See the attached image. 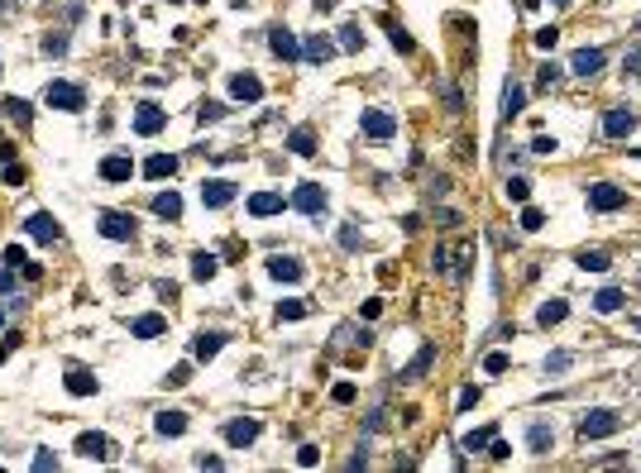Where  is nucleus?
<instances>
[{"label": "nucleus", "mask_w": 641, "mask_h": 473, "mask_svg": "<svg viewBox=\"0 0 641 473\" xmlns=\"http://www.w3.org/2000/svg\"><path fill=\"white\" fill-rule=\"evenodd\" d=\"M617 425H622L617 411H588V416H579V435L584 440H603V435H613Z\"/></svg>", "instance_id": "obj_1"}, {"label": "nucleus", "mask_w": 641, "mask_h": 473, "mask_svg": "<svg viewBox=\"0 0 641 473\" xmlns=\"http://www.w3.org/2000/svg\"><path fill=\"white\" fill-rule=\"evenodd\" d=\"M588 206L593 210H617V206H627V191L617 182H593L588 186Z\"/></svg>", "instance_id": "obj_2"}, {"label": "nucleus", "mask_w": 641, "mask_h": 473, "mask_svg": "<svg viewBox=\"0 0 641 473\" xmlns=\"http://www.w3.org/2000/svg\"><path fill=\"white\" fill-rule=\"evenodd\" d=\"M48 105H58V110H81V105H86V91L72 86V81H48Z\"/></svg>", "instance_id": "obj_3"}, {"label": "nucleus", "mask_w": 641, "mask_h": 473, "mask_svg": "<svg viewBox=\"0 0 641 473\" xmlns=\"http://www.w3.org/2000/svg\"><path fill=\"white\" fill-rule=\"evenodd\" d=\"M230 201H235V182H225V177H211V182H201V206L220 210V206H230Z\"/></svg>", "instance_id": "obj_4"}, {"label": "nucleus", "mask_w": 641, "mask_h": 473, "mask_svg": "<svg viewBox=\"0 0 641 473\" xmlns=\"http://www.w3.org/2000/svg\"><path fill=\"white\" fill-rule=\"evenodd\" d=\"M254 440H259V420H254V416L230 420V425H225V445H230V449H244V445H254Z\"/></svg>", "instance_id": "obj_5"}, {"label": "nucleus", "mask_w": 641, "mask_h": 473, "mask_svg": "<svg viewBox=\"0 0 641 473\" xmlns=\"http://www.w3.org/2000/svg\"><path fill=\"white\" fill-rule=\"evenodd\" d=\"M292 206L302 210V215H320V210H325V191H320L316 182H302L292 191Z\"/></svg>", "instance_id": "obj_6"}, {"label": "nucleus", "mask_w": 641, "mask_h": 473, "mask_svg": "<svg viewBox=\"0 0 641 473\" xmlns=\"http://www.w3.org/2000/svg\"><path fill=\"white\" fill-rule=\"evenodd\" d=\"M603 62H608V53H603V48H579L574 57H569V72H574V77H593Z\"/></svg>", "instance_id": "obj_7"}, {"label": "nucleus", "mask_w": 641, "mask_h": 473, "mask_svg": "<svg viewBox=\"0 0 641 473\" xmlns=\"http://www.w3.org/2000/svg\"><path fill=\"white\" fill-rule=\"evenodd\" d=\"M359 125H364V134H369V139H393V134H398V120H388L383 110H364V120H359Z\"/></svg>", "instance_id": "obj_8"}, {"label": "nucleus", "mask_w": 641, "mask_h": 473, "mask_svg": "<svg viewBox=\"0 0 641 473\" xmlns=\"http://www.w3.org/2000/svg\"><path fill=\"white\" fill-rule=\"evenodd\" d=\"M101 235L106 239H134V220L120 215V210H106V215H101Z\"/></svg>", "instance_id": "obj_9"}, {"label": "nucleus", "mask_w": 641, "mask_h": 473, "mask_svg": "<svg viewBox=\"0 0 641 473\" xmlns=\"http://www.w3.org/2000/svg\"><path fill=\"white\" fill-rule=\"evenodd\" d=\"M163 120H168V115H163V105L144 101V105H139V115H134V130H139V134H158Z\"/></svg>", "instance_id": "obj_10"}, {"label": "nucleus", "mask_w": 641, "mask_h": 473, "mask_svg": "<svg viewBox=\"0 0 641 473\" xmlns=\"http://www.w3.org/2000/svg\"><path fill=\"white\" fill-rule=\"evenodd\" d=\"M632 125H637L632 110H608V115H603V134H608V139H627Z\"/></svg>", "instance_id": "obj_11"}, {"label": "nucleus", "mask_w": 641, "mask_h": 473, "mask_svg": "<svg viewBox=\"0 0 641 473\" xmlns=\"http://www.w3.org/2000/svg\"><path fill=\"white\" fill-rule=\"evenodd\" d=\"M77 449L86 459H110V454H115V449H110V435H101V430H86L77 440Z\"/></svg>", "instance_id": "obj_12"}, {"label": "nucleus", "mask_w": 641, "mask_h": 473, "mask_svg": "<svg viewBox=\"0 0 641 473\" xmlns=\"http://www.w3.org/2000/svg\"><path fill=\"white\" fill-rule=\"evenodd\" d=\"M230 96H235V101H264V86H259V77H249V72H240V77L230 81Z\"/></svg>", "instance_id": "obj_13"}, {"label": "nucleus", "mask_w": 641, "mask_h": 473, "mask_svg": "<svg viewBox=\"0 0 641 473\" xmlns=\"http://www.w3.org/2000/svg\"><path fill=\"white\" fill-rule=\"evenodd\" d=\"M283 206H288V201H283L278 191H259V196H249V215H259V220H264V215H283Z\"/></svg>", "instance_id": "obj_14"}, {"label": "nucleus", "mask_w": 641, "mask_h": 473, "mask_svg": "<svg viewBox=\"0 0 641 473\" xmlns=\"http://www.w3.org/2000/svg\"><path fill=\"white\" fill-rule=\"evenodd\" d=\"M25 230H29L34 239H43V244H53V239L62 235V230L53 225V215H43V210H39V215H29V220H25Z\"/></svg>", "instance_id": "obj_15"}, {"label": "nucleus", "mask_w": 641, "mask_h": 473, "mask_svg": "<svg viewBox=\"0 0 641 473\" xmlns=\"http://www.w3.org/2000/svg\"><path fill=\"white\" fill-rule=\"evenodd\" d=\"M268 43H273V53H278L283 62H297V57H302V48H297V39L288 34V29H273V34H268Z\"/></svg>", "instance_id": "obj_16"}, {"label": "nucleus", "mask_w": 641, "mask_h": 473, "mask_svg": "<svg viewBox=\"0 0 641 473\" xmlns=\"http://www.w3.org/2000/svg\"><path fill=\"white\" fill-rule=\"evenodd\" d=\"M527 445H532V454H551V445H555V430H551L546 420H532V430H527Z\"/></svg>", "instance_id": "obj_17"}, {"label": "nucleus", "mask_w": 641, "mask_h": 473, "mask_svg": "<svg viewBox=\"0 0 641 473\" xmlns=\"http://www.w3.org/2000/svg\"><path fill=\"white\" fill-rule=\"evenodd\" d=\"M565 315H569V301H565V296H555V301H541V311H536V325H546V330H551V325H560Z\"/></svg>", "instance_id": "obj_18"}, {"label": "nucleus", "mask_w": 641, "mask_h": 473, "mask_svg": "<svg viewBox=\"0 0 641 473\" xmlns=\"http://www.w3.org/2000/svg\"><path fill=\"white\" fill-rule=\"evenodd\" d=\"M130 330L139 335V340H158L163 330H168V320H163V315H134Z\"/></svg>", "instance_id": "obj_19"}, {"label": "nucleus", "mask_w": 641, "mask_h": 473, "mask_svg": "<svg viewBox=\"0 0 641 473\" xmlns=\"http://www.w3.org/2000/svg\"><path fill=\"white\" fill-rule=\"evenodd\" d=\"M154 215H163V220H182V196H177V191H158V196H154Z\"/></svg>", "instance_id": "obj_20"}, {"label": "nucleus", "mask_w": 641, "mask_h": 473, "mask_svg": "<svg viewBox=\"0 0 641 473\" xmlns=\"http://www.w3.org/2000/svg\"><path fill=\"white\" fill-rule=\"evenodd\" d=\"M622 306H627V292H622V287H603L598 296H593V311H603V315L622 311Z\"/></svg>", "instance_id": "obj_21"}, {"label": "nucleus", "mask_w": 641, "mask_h": 473, "mask_svg": "<svg viewBox=\"0 0 641 473\" xmlns=\"http://www.w3.org/2000/svg\"><path fill=\"white\" fill-rule=\"evenodd\" d=\"M220 344H225V330H206V335H196L191 354H196V359H215V354H220Z\"/></svg>", "instance_id": "obj_22"}, {"label": "nucleus", "mask_w": 641, "mask_h": 473, "mask_svg": "<svg viewBox=\"0 0 641 473\" xmlns=\"http://www.w3.org/2000/svg\"><path fill=\"white\" fill-rule=\"evenodd\" d=\"M144 172H149L154 182H163V177H173V172H177V158H173V153H154L149 163H144Z\"/></svg>", "instance_id": "obj_23"}, {"label": "nucleus", "mask_w": 641, "mask_h": 473, "mask_svg": "<svg viewBox=\"0 0 641 473\" xmlns=\"http://www.w3.org/2000/svg\"><path fill=\"white\" fill-rule=\"evenodd\" d=\"M268 273H273L278 282H302V263L297 259H268Z\"/></svg>", "instance_id": "obj_24"}, {"label": "nucleus", "mask_w": 641, "mask_h": 473, "mask_svg": "<svg viewBox=\"0 0 641 473\" xmlns=\"http://www.w3.org/2000/svg\"><path fill=\"white\" fill-rule=\"evenodd\" d=\"M302 57H306V62H330V57H335V43H330V39H306V48H302Z\"/></svg>", "instance_id": "obj_25"}, {"label": "nucleus", "mask_w": 641, "mask_h": 473, "mask_svg": "<svg viewBox=\"0 0 641 473\" xmlns=\"http://www.w3.org/2000/svg\"><path fill=\"white\" fill-rule=\"evenodd\" d=\"M130 172H134L130 158H106V163H101V177H106V182H130Z\"/></svg>", "instance_id": "obj_26"}, {"label": "nucleus", "mask_w": 641, "mask_h": 473, "mask_svg": "<svg viewBox=\"0 0 641 473\" xmlns=\"http://www.w3.org/2000/svg\"><path fill=\"white\" fill-rule=\"evenodd\" d=\"M67 392H72V397H86V392H96V378H91L86 368H67Z\"/></svg>", "instance_id": "obj_27"}, {"label": "nucleus", "mask_w": 641, "mask_h": 473, "mask_svg": "<svg viewBox=\"0 0 641 473\" xmlns=\"http://www.w3.org/2000/svg\"><path fill=\"white\" fill-rule=\"evenodd\" d=\"M154 425H158V435H182V430H187V416H182V411H158Z\"/></svg>", "instance_id": "obj_28"}, {"label": "nucleus", "mask_w": 641, "mask_h": 473, "mask_svg": "<svg viewBox=\"0 0 641 473\" xmlns=\"http://www.w3.org/2000/svg\"><path fill=\"white\" fill-rule=\"evenodd\" d=\"M522 101H527V91H522V86H512V81H508V91H503V120H512V115L522 110Z\"/></svg>", "instance_id": "obj_29"}, {"label": "nucleus", "mask_w": 641, "mask_h": 473, "mask_svg": "<svg viewBox=\"0 0 641 473\" xmlns=\"http://www.w3.org/2000/svg\"><path fill=\"white\" fill-rule=\"evenodd\" d=\"M215 268H220V263H215V254H196V259H191V273H196L201 282H211Z\"/></svg>", "instance_id": "obj_30"}, {"label": "nucleus", "mask_w": 641, "mask_h": 473, "mask_svg": "<svg viewBox=\"0 0 641 473\" xmlns=\"http://www.w3.org/2000/svg\"><path fill=\"white\" fill-rule=\"evenodd\" d=\"M431 359H436V344H426V349H421V354H417L412 364H407V373H402V378H421V373L431 368Z\"/></svg>", "instance_id": "obj_31"}, {"label": "nucleus", "mask_w": 641, "mask_h": 473, "mask_svg": "<svg viewBox=\"0 0 641 473\" xmlns=\"http://www.w3.org/2000/svg\"><path fill=\"white\" fill-rule=\"evenodd\" d=\"M579 268H584V273H603V268H608V254H603V249H584V254H579Z\"/></svg>", "instance_id": "obj_32"}, {"label": "nucleus", "mask_w": 641, "mask_h": 473, "mask_svg": "<svg viewBox=\"0 0 641 473\" xmlns=\"http://www.w3.org/2000/svg\"><path fill=\"white\" fill-rule=\"evenodd\" d=\"M288 149H292V153H302V158L316 153V144H311V134H306V130H297L292 139H288Z\"/></svg>", "instance_id": "obj_33"}, {"label": "nucleus", "mask_w": 641, "mask_h": 473, "mask_svg": "<svg viewBox=\"0 0 641 473\" xmlns=\"http://www.w3.org/2000/svg\"><path fill=\"white\" fill-rule=\"evenodd\" d=\"M5 115H10L15 125H29V105H25V101H15V96L5 101Z\"/></svg>", "instance_id": "obj_34"}, {"label": "nucleus", "mask_w": 641, "mask_h": 473, "mask_svg": "<svg viewBox=\"0 0 641 473\" xmlns=\"http://www.w3.org/2000/svg\"><path fill=\"white\" fill-rule=\"evenodd\" d=\"M527 196H532V182H527V177H512L508 182V201H527Z\"/></svg>", "instance_id": "obj_35"}, {"label": "nucleus", "mask_w": 641, "mask_h": 473, "mask_svg": "<svg viewBox=\"0 0 641 473\" xmlns=\"http://www.w3.org/2000/svg\"><path fill=\"white\" fill-rule=\"evenodd\" d=\"M569 364H574V354H565V349H555V354L546 359V373H565Z\"/></svg>", "instance_id": "obj_36"}, {"label": "nucleus", "mask_w": 641, "mask_h": 473, "mask_svg": "<svg viewBox=\"0 0 641 473\" xmlns=\"http://www.w3.org/2000/svg\"><path fill=\"white\" fill-rule=\"evenodd\" d=\"M340 43H345V48H359V43H364L359 25H340Z\"/></svg>", "instance_id": "obj_37"}, {"label": "nucleus", "mask_w": 641, "mask_h": 473, "mask_svg": "<svg viewBox=\"0 0 641 473\" xmlns=\"http://www.w3.org/2000/svg\"><path fill=\"white\" fill-rule=\"evenodd\" d=\"M302 315H306L302 301H283V306H278V320H302Z\"/></svg>", "instance_id": "obj_38"}, {"label": "nucleus", "mask_w": 641, "mask_h": 473, "mask_svg": "<svg viewBox=\"0 0 641 473\" xmlns=\"http://www.w3.org/2000/svg\"><path fill=\"white\" fill-rule=\"evenodd\" d=\"M541 225H546V215H541L536 206H527V210H522V230H541Z\"/></svg>", "instance_id": "obj_39"}, {"label": "nucleus", "mask_w": 641, "mask_h": 473, "mask_svg": "<svg viewBox=\"0 0 641 473\" xmlns=\"http://www.w3.org/2000/svg\"><path fill=\"white\" fill-rule=\"evenodd\" d=\"M388 39H393L402 53H412V39H407V29H402V25H388Z\"/></svg>", "instance_id": "obj_40"}, {"label": "nucleus", "mask_w": 641, "mask_h": 473, "mask_svg": "<svg viewBox=\"0 0 641 473\" xmlns=\"http://www.w3.org/2000/svg\"><path fill=\"white\" fill-rule=\"evenodd\" d=\"M330 397H335L340 406H349V402H354V383H335V388H330Z\"/></svg>", "instance_id": "obj_41"}, {"label": "nucleus", "mask_w": 641, "mask_h": 473, "mask_svg": "<svg viewBox=\"0 0 641 473\" xmlns=\"http://www.w3.org/2000/svg\"><path fill=\"white\" fill-rule=\"evenodd\" d=\"M483 373H508V354H488V359H483Z\"/></svg>", "instance_id": "obj_42"}, {"label": "nucleus", "mask_w": 641, "mask_h": 473, "mask_svg": "<svg viewBox=\"0 0 641 473\" xmlns=\"http://www.w3.org/2000/svg\"><path fill=\"white\" fill-rule=\"evenodd\" d=\"M5 263H10V268H25V263H29V254L20 249V244H10V249H5Z\"/></svg>", "instance_id": "obj_43"}, {"label": "nucleus", "mask_w": 641, "mask_h": 473, "mask_svg": "<svg viewBox=\"0 0 641 473\" xmlns=\"http://www.w3.org/2000/svg\"><path fill=\"white\" fill-rule=\"evenodd\" d=\"M622 72H627V77H641V48L622 57Z\"/></svg>", "instance_id": "obj_44"}, {"label": "nucleus", "mask_w": 641, "mask_h": 473, "mask_svg": "<svg viewBox=\"0 0 641 473\" xmlns=\"http://www.w3.org/2000/svg\"><path fill=\"white\" fill-rule=\"evenodd\" d=\"M493 440V430H474V435H464V449H483Z\"/></svg>", "instance_id": "obj_45"}, {"label": "nucleus", "mask_w": 641, "mask_h": 473, "mask_svg": "<svg viewBox=\"0 0 641 473\" xmlns=\"http://www.w3.org/2000/svg\"><path fill=\"white\" fill-rule=\"evenodd\" d=\"M532 153H555V139H551V134H536V139H532Z\"/></svg>", "instance_id": "obj_46"}, {"label": "nucleus", "mask_w": 641, "mask_h": 473, "mask_svg": "<svg viewBox=\"0 0 641 473\" xmlns=\"http://www.w3.org/2000/svg\"><path fill=\"white\" fill-rule=\"evenodd\" d=\"M474 406H479V388H464L459 392V411H474Z\"/></svg>", "instance_id": "obj_47"}, {"label": "nucleus", "mask_w": 641, "mask_h": 473, "mask_svg": "<svg viewBox=\"0 0 641 473\" xmlns=\"http://www.w3.org/2000/svg\"><path fill=\"white\" fill-rule=\"evenodd\" d=\"M316 459H320V449H316V445H302V449H297V464H306V469H311Z\"/></svg>", "instance_id": "obj_48"}, {"label": "nucleus", "mask_w": 641, "mask_h": 473, "mask_svg": "<svg viewBox=\"0 0 641 473\" xmlns=\"http://www.w3.org/2000/svg\"><path fill=\"white\" fill-rule=\"evenodd\" d=\"M555 39H560L555 29H541V34H536V48H555Z\"/></svg>", "instance_id": "obj_49"}, {"label": "nucleus", "mask_w": 641, "mask_h": 473, "mask_svg": "<svg viewBox=\"0 0 641 473\" xmlns=\"http://www.w3.org/2000/svg\"><path fill=\"white\" fill-rule=\"evenodd\" d=\"M340 244H345V249H359V230L345 225V230H340Z\"/></svg>", "instance_id": "obj_50"}, {"label": "nucleus", "mask_w": 641, "mask_h": 473, "mask_svg": "<svg viewBox=\"0 0 641 473\" xmlns=\"http://www.w3.org/2000/svg\"><path fill=\"white\" fill-rule=\"evenodd\" d=\"M43 48H48V53H62V48H67V39H62V34H48V39H43Z\"/></svg>", "instance_id": "obj_51"}, {"label": "nucleus", "mask_w": 641, "mask_h": 473, "mask_svg": "<svg viewBox=\"0 0 641 473\" xmlns=\"http://www.w3.org/2000/svg\"><path fill=\"white\" fill-rule=\"evenodd\" d=\"M555 77H560V67H555V62H546V67H541V86H551Z\"/></svg>", "instance_id": "obj_52"}, {"label": "nucleus", "mask_w": 641, "mask_h": 473, "mask_svg": "<svg viewBox=\"0 0 641 473\" xmlns=\"http://www.w3.org/2000/svg\"><path fill=\"white\" fill-rule=\"evenodd\" d=\"M187 378H191V368L182 364V368H173V378H168V383H173V388H182V383H187Z\"/></svg>", "instance_id": "obj_53"}, {"label": "nucleus", "mask_w": 641, "mask_h": 473, "mask_svg": "<svg viewBox=\"0 0 641 473\" xmlns=\"http://www.w3.org/2000/svg\"><path fill=\"white\" fill-rule=\"evenodd\" d=\"M330 5H335V0H316V10H330Z\"/></svg>", "instance_id": "obj_54"}, {"label": "nucleus", "mask_w": 641, "mask_h": 473, "mask_svg": "<svg viewBox=\"0 0 641 473\" xmlns=\"http://www.w3.org/2000/svg\"><path fill=\"white\" fill-rule=\"evenodd\" d=\"M555 5H569V0H555Z\"/></svg>", "instance_id": "obj_55"}, {"label": "nucleus", "mask_w": 641, "mask_h": 473, "mask_svg": "<svg viewBox=\"0 0 641 473\" xmlns=\"http://www.w3.org/2000/svg\"><path fill=\"white\" fill-rule=\"evenodd\" d=\"M632 325H637V330H641V320H632Z\"/></svg>", "instance_id": "obj_56"}, {"label": "nucleus", "mask_w": 641, "mask_h": 473, "mask_svg": "<svg viewBox=\"0 0 641 473\" xmlns=\"http://www.w3.org/2000/svg\"><path fill=\"white\" fill-rule=\"evenodd\" d=\"M0 325H5V315H0Z\"/></svg>", "instance_id": "obj_57"}]
</instances>
